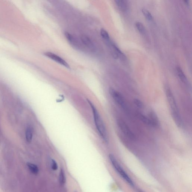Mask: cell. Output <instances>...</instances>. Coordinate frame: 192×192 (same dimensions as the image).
I'll return each mask as SVG.
<instances>
[{
    "mask_svg": "<svg viewBox=\"0 0 192 192\" xmlns=\"http://www.w3.org/2000/svg\"><path fill=\"white\" fill-rule=\"evenodd\" d=\"M51 168L53 170H57L58 168V166L56 161L54 160H51Z\"/></svg>",
    "mask_w": 192,
    "mask_h": 192,
    "instance_id": "20",
    "label": "cell"
},
{
    "mask_svg": "<svg viewBox=\"0 0 192 192\" xmlns=\"http://www.w3.org/2000/svg\"><path fill=\"white\" fill-rule=\"evenodd\" d=\"M176 70L177 73L178 77H179L180 79L184 83L187 84L188 83V80H187L186 76L182 70L179 67H177L176 68Z\"/></svg>",
    "mask_w": 192,
    "mask_h": 192,
    "instance_id": "10",
    "label": "cell"
},
{
    "mask_svg": "<svg viewBox=\"0 0 192 192\" xmlns=\"http://www.w3.org/2000/svg\"><path fill=\"white\" fill-rule=\"evenodd\" d=\"M65 35L67 39L70 42L71 44L73 45V46L76 47H77L78 46V44L77 41L72 35L68 32H65Z\"/></svg>",
    "mask_w": 192,
    "mask_h": 192,
    "instance_id": "11",
    "label": "cell"
},
{
    "mask_svg": "<svg viewBox=\"0 0 192 192\" xmlns=\"http://www.w3.org/2000/svg\"><path fill=\"white\" fill-rule=\"evenodd\" d=\"M45 54L47 57L49 58L57 63L60 64L61 65H63V66L67 68H70L69 64L64 59L57 56V55L50 52H47L45 53Z\"/></svg>",
    "mask_w": 192,
    "mask_h": 192,
    "instance_id": "6",
    "label": "cell"
},
{
    "mask_svg": "<svg viewBox=\"0 0 192 192\" xmlns=\"http://www.w3.org/2000/svg\"><path fill=\"white\" fill-rule=\"evenodd\" d=\"M138 117L141 121L144 122L145 124L152 126L151 123L150 122V119H149L148 117H147L146 116H145L141 113H138Z\"/></svg>",
    "mask_w": 192,
    "mask_h": 192,
    "instance_id": "12",
    "label": "cell"
},
{
    "mask_svg": "<svg viewBox=\"0 0 192 192\" xmlns=\"http://www.w3.org/2000/svg\"><path fill=\"white\" fill-rule=\"evenodd\" d=\"M148 118L151 123L152 127H158L159 125V119L156 113L153 111L149 112Z\"/></svg>",
    "mask_w": 192,
    "mask_h": 192,
    "instance_id": "8",
    "label": "cell"
},
{
    "mask_svg": "<svg viewBox=\"0 0 192 192\" xmlns=\"http://www.w3.org/2000/svg\"><path fill=\"white\" fill-rule=\"evenodd\" d=\"M81 40L83 45L90 49L91 51H95L96 49L95 45L89 37L86 36H82L81 38Z\"/></svg>",
    "mask_w": 192,
    "mask_h": 192,
    "instance_id": "7",
    "label": "cell"
},
{
    "mask_svg": "<svg viewBox=\"0 0 192 192\" xmlns=\"http://www.w3.org/2000/svg\"><path fill=\"white\" fill-rule=\"evenodd\" d=\"M134 103H135V106L139 109H142L144 107V105L142 102L138 99H135L134 100Z\"/></svg>",
    "mask_w": 192,
    "mask_h": 192,
    "instance_id": "19",
    "label": "cell"
},
{
    "mask_svg": "<svg viewBox=\"0 0 192 192\" xmlns=\"http://www.w3.org/2000/svg\"><path fill=\"white\" fill-rule=\"evenodd\" d=\"M33 132L32 129L28 128L26 132V138L27 142L30 143L33 139Z\"/></svg>",
    "mask_w": 192,
    "mask_h": 192,
    "instance_id": "14",
    "label": "cell"
},
{
    "mask_svg": "<svg viewBox=\"0 0 192 192\" xmlns=\"http://www.w3.org/2000/svg\"><path fill=\"white\" fill-rule=\"evenodd\" d=\"M109 158L112 166H113L116 171L122 176V177L125 180L128 182V184H129L132 186L133 187L134 186V183L129 178L127 174L122 169L119 164L118 163V161H117L115 156L112 154H110Z\"/></svg>",
    "mask_w": 192,
    "mask_h": 192,
    "instance_id": "3",
    "label": "cell"
},
{
    "mask_svg": "<svg viewBox=\"0 0 192 192\" xmlns=\"http://www.w3.org/2000/svg\"><path fill=\"white\" fill-rule=\"evenodd\" d=\"M117 122L120 130L125 136L133 141L135 139V135L133 132L123 120L119 119L118 120Z\"/></svg>",
    "mask_w": 192,
    "mask_h": 192,
    "instance_id": "5",
    "label": "cell"
},
{
    "mask_svg": "<svg viewBox=\"0 0 192 192\" xmlns=\"http://www.w3.org/2000/svg\"><path fill=\"white\" fill-rule=\"evenodd\" d=\"M109 92L116 103L119 105L123 109H125L126 108L125 102L124 98L122 94L118 91L113 88H110V89Z\"/></svg>",
    "mask_w": 192,
    "mask_h": 192,
    "instance_id": "4",
    "label": "cell"
},
{
    "mask_svg": "<svg viewBox=\"0 0 192 192\" xmlns=\"http://www.w3.org/2000/svg\"><path fill=\"white\" fill-rule=\"evenodd\" d=\"M142 13L146 19L149 21L152 20L153 19V17L151 14L150 12L145 9H143Z\"/></svg>",
    "mask_w": 192,
    "mask_h": 192,
    "instance_id": "18",
    "label": "cell"
},
{
    "mask_svg": "<svg viewBox=\"0 0 192 192\" xmlns=\"http://www.w3.org/2000/svg\"><path fill=\"white\" fill-rule=\"evenodd\" d=\"M100 33L102 37L106 41V42L110 40V38L109 33L104 29H101V30Z\"/></svg>",
    "mask_w": 192,
    "mask_h": 192,
    "instance_id": "17",
    "label": "cell"
},
{
    "mask_svg": "<svg viewBox=\"0 0 192 192\" xmlns=\"http://www.w3.org/2000/svg\"><path fill=\"white\" fill-rule=\"evenodd\" d=\"M135 26L138 31L141 34H144L146 32V29L144 26L140 22H137L135 23Z\"/></svg>",
    "mask_w": 192,
    "mask_h": 192,
    "instance_id": "16",
    "label": "cell"
},
{
    "mask_svg": "<svg viewBox=\"0 0 192 192\" xmlns=\"http://www.w3.org/2000/svg\"><path fill=\"white\" fill-rule=\"evenodd\" d=\"M115 2L118 8L122 12L127 11L129 8L127 1L124 0H116Z\"/></svg>",
    "mask_w": 192,
    "mask_h": 192,
    "instance_id": "9",
    "label": "cell"
},
{
    "mask_svg": "<svg viewBox=\"0 0 192 192\" xmlns=\"http://www.w3.org/2000/svg\"><path fill=\"white\" fill-rule=\"evenodd\" d=\"M59 182L62 185H64L66 182V179L65 173L63 169H61L59 174Z\"/></svg>",
    "mask_w": 192,
    "mask_h": 192,
    "instance_id": "15",
    "label": "cell"
},
{
    "mask_svg": "<svg viewBox=\"0 0 192 192\" xmlns=\"http://www.w3.org/2000/svg\"><path fill=\"white\" fill-rule=\"evenodd\" d=\"M27 166H28L29 169L30 171L32 173L34 174L35 175L39 173V169L38 167L34 164L30 163H28L27 164Z\"/></svg>",
    "mask_w": 192,
    "mask_h": 192,
    "instance_id": "13",
    "label": "cell"
},
{
    "mask_svg": "<svg viewBox=\"0 0 192 192\" xmlns=\"http://www.w3.org/2000/svg\"><path fill=\"white\" fill-rule=\"evenodd\" d=\"M88 101L92 109L94 122H95L96 127L98 131L99 135L103 140H104L105 142L107 143L108 138L107 132L106 127L103 120L100 114L99 113L98 111H97V109H96L93 104L89 100H88Z\"/></svg>",
    "mask_w": 192,
    "mask_h": 192,
    "instance_id": "2",
    "label": "cell"
},
{
    "mask_svg": "<svg viewBox=\"0 0 192 192\" xmlns=\"http://www.w3.org/2000/svg\"><path fill=\"white\" fill-rule=\"evenodd\" d=\"M184 2L186 4V5L189 4V1H184Z\"/></svg>",
    "mask_w": 192,
    "mask_h": 192,
    "instance_id": "21",
    "label": "cell"
},
{
    "mask_svg": "<svg viewBox=\"0 0 192 192\" xmlns=\"http://www.w3.org/2000/svg\"><path fill=\"white\" fill-rule=\"evenodd\" d=\"M165 92L174 121L178 127L182 128L183 125L182 119L173 92L168 86L166 87Z\"/></svg>",
    "mask_w": 192,
    "mask_h": 192,
    "instance_id": "1",
    "label": "cell"
}]
</instances>
